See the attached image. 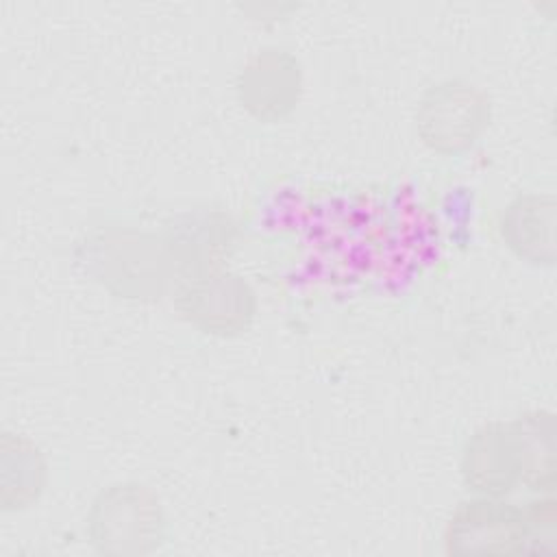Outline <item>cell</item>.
<instances>
[{
    "instance_id": "1",
    "label": "cell",
    "mask_w": 557,
    "mask_h": 557,
    "mask_svg": "<svg viewBox=\"0 0 557 557\" xmlns=\"http://www.w3.org/2000/svg\"><path fill=\"white\" fill-rule=\"evenodd\" d=\"M487 102L468 83L448 81L433 87L420 107L418 126L426 144L437 150H459L474 141L485 126Z\"/></svg>"
},
{
    "instance_id": "2",
    "label": "cell",
    "mask_w": 557,
    "mask_h": 557,
    "mask_svg": "<svg viewBox=\"0 0 557 557\" xmlns=\"http://www.w3.org/2000/svg\"><path fill=\"white\" fill-rule=\"evenodd\" d=\"M466 481L485 494H500L522 476L513 424H490L474 433L463 453Z\"/></svg>"
},
{
    "instance_id": "3",
    "label": "cell",
    "mask_w": 557,
    "mask_h": 557,
    "mask_svg": "<svg viewBox=\"0 0 557 557\" xmlns=\"http://www.w3.org/2000/svg\"><path fill=\"white\" fill-rule=\"evenodd\" d=\"M450 537L470 553L509 550V542L527 537V522L509 505L476 500L466 503L450 520Z\"/></svg>"
},
{
    "instance_id": "4",
    "label": "cell",
    "mask_w": 557,
    "mask_h": 557,
    "mask_svg": "<svg viewBox=\"0 0 557 557\" xmlns=\"http://www.w3.org/2000/svg\"><path fill=\"white\" fill-rule=\"evenodd\" d=\"M555 202L550 196L529 194L507 207L503 235L520 257L531 261H553Z\"/></svg>"
},
{
    "instance_id": "5",
    "label": "cell",
    "mask_w": 557,
    "mask_h": 557,
    "mask_svg": "<svg viewBox=\"0 0 557 557\" xmlns=\"http://www.w3.org/2000/svg\"><path fill=\"white\" fill-rule=\"evenodd\" d=\"M296 72L294 59L285 54H259L244 72V83L239 89L261 87L257 91L246 94V102L250 109H257L259 115L268 109L281 113L283 104H289L294 98Z\"/></svg>"
},
{
    "instance_id": "6",
    "label": "cell",
    "mask_w": 557,
    "mask_h": 557,
    "mask_svg": "<svg viewBox=\"0 0 557 557\" xmlns=\"http://www.w3.org/2000/svg\"><path fill=\"white\" fill-rule=\"evenodd\" d=\"M520 459L522 479L535 485H550L553 481V420L544 413L527 416L513 424Z\"/></svg>"
}]
</instances>
